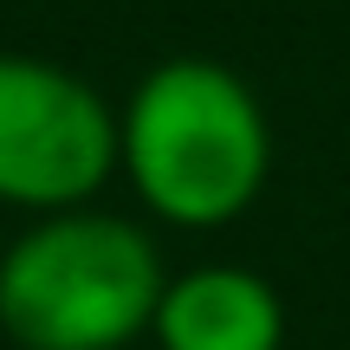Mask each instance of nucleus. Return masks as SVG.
Returning <instances> with one entry per match:
<instances>
[{"mask_svg":"<svg viewBox=\"0 0 350 350\" xmlns=\"http://www.w3.org/2000/svg\"><path fill=\"white\" fill-rule=\"evenodd\" d=\"M117 169L163 227L208 234L266 195L273 124L234 65L182 52L137 78L117 111Z\"/></svg>","mask_w":350,"mask_h":350,"instance_id":"f257e3e1","label":"nucleus"},{"mask_svg":"<svg viewBox=\"0 0 350 350\" xmlns=\"http://www.w3.org/2000/svg\"><path fill=\"white\" fill-rule=\"evenodd\" d=\"M163 253L104 208L39 214L0 253V331L20 350H124L156 325Z\"/></svg>","mask_w":350,"mask_h":350,"instance_id":"f03ea898","label":"nucleus"},{"mask_svg":"<svg viewBox=\"0 0 350 350\" xmlns=\"http://www.w3.org/2000/svg\"><path fill=\"white\" fill-rule=\"evenodd\" d=\"M117 175V111L78 72L0 52V201L26 214L91 208Z\"/></svg>","mask_w":350,"mask_h":350,"instance_id":"7ed1b4c3","label":"nucleus"},{"mask_svg":"<svg viewBox=\"0 0 350 350\" xmlns=\"http://www.w3.org/2000/svg\"><path fill=\"white\" fill-rule=\"evenodd\" d=\"M150 338L163 350H286V299L253 266H188L163 286Z\"/></svg>","mask_w":350,"mask_h":350,"instance_id":"20e7f679","label":"nucleus"}]
</instances>
